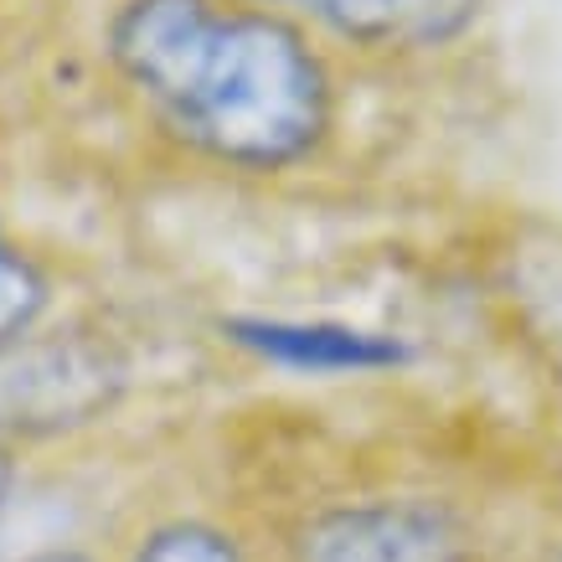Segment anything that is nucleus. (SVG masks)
Wrapping results in <instances>:
<instances>
[{
	"mask_svg": "<svg viewBox=\"0 0 562 562\" xmlns=\"http://www.w3.org/2000/svg\"><path fill=\"white\" fill-rule=\"evenodd\" d=\"M32 562H83V558H72V552H47V558H32Z\"/></svg>",
	"mask_w": 562,
	"mask_h": 562,
	"instance_id": "9",
	"label": "nucleus"
},
{
	"mask_svg": "<svg viewBox=\"0 0 562 562\" xmlns=\"http://www.w3.org/2000/svg\"><path fill=\"white\" fill-rule=\"evenodd\" d=\"M5 491H11V454L0 449V501H5Z\"/></svg>",
	"mask_w": 562,
	"mask_h": 562,
	"instance_id": "8",
	"label": "nucleus"
},
{
	"mask_svg": "<svg viewBox=\"0 0 562 562\" xmlns=\"http://www.w3.org/2000/svg\"><path fill=\"white\" fill-rule=\"evenodd\" d=\"M135 562H238V552H233V542L217 537L212 527H191V521H181V527L155 531L150 542L139 547Z\"/></svg>",
	"mask_w": 562,
	"mask_h": 562,
	"instance_id": "7",
	"label": "nucleus"
},
{
	"mask_svg": "<svg viewBox=\"0 0 562 562\" xmlns=\"http://www.w3.org/2000/svg\"><path fill=\"white\" fill-rule=\"evenodd\" d=\"M124 392V361L93 336H16L0 346V434L93 424Z\"/></svg>",
	"mask_w": 562,
	"mask_h": 562,
	"instance_id": "2",
	"label": "nucleus"
},
{
	"mask_svg": "<svg viewBox=\"0 0 562 562\" xmlns=\"http://www.w3.org/2000/svg\"><path fill=\"white\" fill-rule=\"evenodd\" d=\"M42 305H47V279L0 238V346L26 336Z\"/></svg>",
	"mask_w": 562,
	"mask_h": 562,
	"instance_id": "6",
	"label": "nucleus"
},
{
	"mask_svg": "<svg viewBox=\"0 0 562 562\" xmlns=\"http://www.w3.org/2000/svg\"><path fill=\"white\" fill-rule=\"evenodd\" d=\"M109 47L155 120L212 160L279 171L330 130L325 68L269 11L130 0L109 26Z\"/></svg>",
	"mask_w": 562,
	"mask_h": 562,
	"instance_id": "1",
	"label": "nucleus"
},
{
	"mask_svg": "<svg viewBox=\"0 0 562 562\" xmlns=\"http://www.w3.org/2000/svg\"><path fill=\"white\" fill-rule=\"evenodd\" d=\"M372 47H439L475 21L480 0H279Z\"/></svg>",
	"mask_w": 562,
	"mask_h": 562,
	"instance_id": "5",
	"label": "nucleus"
},
{
	"mask_svg": "<svg viewBox=\"0 0 562 562\" xmlns=\"http://www.w3.org/2000/svg\"><path fill=\"white\" fill-rule=\"evenodd\" d=\"M300 562H464V531L434 506H346L310 521L294 542Z\"/></svg>",
	"mask_w": 562,
	"mask_h": 562,
	"instance_id": "3",
	"label": "nucleus"
},
{
	"mask_svg": "<svg viewBox=\"0 0 562 562\" xmlns=\"http://www.w3.org/2000/svg\"><path fill=\"white\" fill-rule=\"evenodd\" d=\"M227 336L258 357L294 372H382L408 357L397 341L351 330V325H305V321H227Z\"/></svg>",
	"mask_w": 562,
	"mask_h": 562,
	"instance_id": "4",
	"label": "nucleus"
}]
</instances>
